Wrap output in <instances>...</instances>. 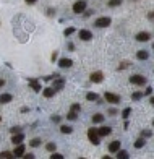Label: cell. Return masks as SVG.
<instances>
[{
    "label": "cell",
    "instance_id": "14",
    "mask_svg": "<svg viewBox=\"0 0 154 159\" xmlns=\"http://www.w3.org/2000/svg\"><path fill=\"white\" fill-rule=\"evenodd\" d=\"M23 140H25V135H23V133L20 132V133H15V135L12 137V143L20 144V143H23Z\"/></svg>",
    "mask_w": 154,
    "mask_h": 159
},
{
    "label": "cell",
    "instance_id": "15",
    "mask_svg": "<svg viewBox=\"0 0 154 159\" xmlns=\"http://www.w3.org/2000/svg\"><path fill=\"white\" fill-rule=\"evenodd\" d=\"M120 144H122V143H120L119 140H115V141H112V143L109 144V151H110V153H117L119 149H120Z\"/></svg>",
    "mask_w": 154,
    "mask_h": 159
},
{
    "label": "cell",
    "instance_id": "36",
    "mask_svg": "<svg viewBox=\"0 0 154 159\" xmlns=\"http://www.w3.org/2000/svg\"><path fill=\"white\" fill-rule=\"evenodd\" d=\"M141 135H144V137H151V132H149V130H144V132H141Z\"/></svg>",
    "mask_w": 154,
    "mask_h": 159
},
{
    "label": "cell",
    "instance_id": "8",
    "mask_svg": "<svg viewBox=\"0 0 154 159\" xmlns=\"http://www.w3.org/2000/svg\"><path fill=\"white\" fill-rule=\"evenodd\" d=\"M26 153V149H25V144H16V148H15V151H13V156L15 157H23V154Z\"/></svg>",
    "mask_w": 154,
    "mask_h": 159
},
{
    "label": "cell",
    "instance_id": "12",
    "mask_svg": "<svg viewBox=\"0 0 154 159\" xmlns=\"http://www.w3.org/2000/svg\"><path fill=\"white\" fill-rule=\"evenodd\" d=\"M59 65H60L62 68H70V67L73 65V60H72V59H60V60H59Z\"/></svg>",
    "mask_w": 154,
    "mask_h": 159
},
{
    "label": "cell",
    "instance_id": "23",
    "mask_svg": "<svg viewBox=\"0 0 154 159\" xmlns=\"http://www.w3.org/2000/svg\"><path fill=\"white\" fill-rule=\"evenodd\" d=\"M76 117H78V112L70 110V112H68V115H67V119H68V120H76Z\"/></svg>",
    "mask_w": 154,
    "mask_h": 159
},
{
    "label": "cell",
    "instance_id": "39",
    "mask_svg": "<svg viewBox=\"0 0 154 159\" xmlns=\"http://www.w3.org/2000/svg\"><path fill=\"white\" fill-rule=\"evenodd\" d=\"M149 20H154V12H149V15H148Z\"/></svg>",
    "mask_w": 154,
    "mask_h": 159
},
{
    "label": "cell",
    "instance_id": "37",
    "mask_svg": "<svg viewBox=\"0 0 154 159\" xmlns=\"http://www.w3.org/2000/svg\"><path fill=\"white\" fill-rule=\"evenodd\" d=\"M52 120H54V122H57V123H59V122H60V117H59V115H54V117H52Z\"/></svg>",
    "mask_w": 154,
    "mask_h": 159
},
{
    "label": "cell",
    "instance_id": "34",
    "mask_svg": "<svg viewBox=\"0 0 154 159\" xmlns=\"http://www.w3.org/2000/svg\"><path fill=\"white\" fill-rule=\"evenodd\" d=\"M80 109H81L80 104H73V106H72V110H75V112H80Z\"/></svg>",
    "mask_w": 154,
    "mask_h": 159
},
{
    "label": "cell",
    "instance_id": "4",
    "mask_svg": "<svg viewBox=\"0 0 154 159\" xmlns=\"http://www.w3.org/2000/svg\"><path fill=\"white\" fill-rule=\"evenodd\" d=\"M86 10V0H78L73 3V13H83Z\"/></svg>",
    "mask_w": 154,
    "mask_h": 159
},
{
    "label": "cell",
    "instance_id": "46",
    "mask_svg": "<svg viewBox=\"0 0 154 159\" xmlns=\"http://www.w3.org/2000/svg\"><path fill=\"white\" fill-rule=\"evenodd\" d=\"M0 120H2V119H0Z\"/></svg>",
    "mask_w": 154,
    "mask_h": 159
},
{
    "label": "cell",
    "instance_id": "7",
    "mask_svg": "<svg viewBox=\"0 0 154 159\" xmlns=\"http://www.w3.org/2000/svg\"><path fill=\"white\" fill-rule=\"evenodd\" d=\"M80 39L85 41V42H88V41L92 39V32L88 31V29H81V31H80Z\"/></svg>",
    "mask_w": 154,
    "mask_h": 159
},
{
    "label": "cell",
    "instance_id": "33",
    "mask_svg": "<svg viewBox=\"0 0 154 159\" xmlns=\"http://www.w3.org/2000/svg\"><path fill=\"white\" fill-rule=\"evenodd\" d=\"M23 157H25V159H34V154H32V153H25V154H23Z\"/></svg>",
    "mask_w": 154,
    "mask_h": 159
},
{
    "label": "cell",
    "instance_id": "17",
    "mask_svg": "<svg viewBox=\"0 0 154 159\" xmlns=\"http://www.w3.org/2000/svg\"><path fill=\"white\" fill-rule=\"evenodd\" d=\"M42 94H44L45 97H52V96L55 94V90H54V88H45V90L42 91Z\"/></svg>",
    "mask_w": 154,
    "mask_h": 159
},
{
    "label": "cell",
    "instance_id": "32",
    "mask_svg": "<svg viewBox=\"0 0 154 159\" xmlns=\"http://www.w3.org/2000/svg\"><path fill=\"white\" fill-rule=\"evenodd\" d=\"M50 159H63V156H62V154H59V153H52Z\"/></svg>",
    "mask_w": 154,
    "mask_h": 159
},
{
    "label": "cell",
    "instance_id": "28",
    "mask_svg": "<svg viewBox=\"0 0 154 159\" xmlns=\"http://www.w3.org/2000/svg\"><path fill=\"white\" fill-rule=\"evenodd\" d=\"M122 0H109V7H119Z\"/></svg>",
    "mask_w": 154,
    "mask_h": 159
},
{
    "label": "cell",
    "instance_id": "9",
    "mask_svg": "<svg viewBox=\"0 0 154 159\" xmlns=\"http://www.w3.org/2000/svg\"><path fill=\"white\" fill-rule=\"evenodd\" d=\"M89 78H91L92 83H101L102 78H104V75H102V72H94V73H91Z\"/></svg>",
    "mask_w": 154,
    "mask_h": 159
},
{
    "label": "cell",
    "instance_id": "41",
    "mask_svg": "<svg viewBox=\"0 0 154 159\" xmlns=\"http://www.w3.org/2000/svg\"><path fill=\"white\" fill-rule=\"evenodd\" d=\"M54 60H57V52L52 54V62H54Z\"/></svg>",
    "mask_w": 154,
    "mask_h": 159
},
{
    "label": "cell",
    "instance_id": "1",
    "mask_svg": "<svg viewBox=\"0 0 154 159\" xmlns=\"http://www.w3.org/2000/svg\"><path fill=\"white\" fill-rule=\"evenodd\" d=\"M88 138H89V141L92 144H99L101 143V137H99V133H97V128H89L88 130Z\"/></svg>",
    "mask_w": 154,
    "mask_h": 159
},
{
    "label": "cell",
    "instance_id": "11",
    "mask_svg": "<svg viewBox=\"0 0 154 159\" xmlns=\"http://www.w3.org/2000/svg\"><path fill=\"white\" fill-rule=\"evenodd\" d=\"M13 101V96L8 94V93H3V94H0V104H8V102Z\"/></svg>",
    "mask_w": 154,
    "mask_h": 159
},
{
    "label": "cell",
    "instance_id": "26",
    "mask_svg": "<svg viewBox=\"0 0 154 159\" xmlns=\"http://www.w3.org/2000/svg\"><path fill=\"white\" fill-rule=\"evenodd\" d=\"M130 114H132V109H130V107H127V109H125V110L122 112V117H123L125 120H127L128 117H130Z\"/></svg>",
    "mask_w": 154,
    "mask_h": 159
},
{
    "label": "cell",
    "instance_id": "45",
    "mask_svg": "<svg viewBox=\"0 0 154 159\" xmlns=\"http://www.w3.org/2000/svg\"><path fill=\"white\" fill-rule=\"evenodd\" d=\"M152 125H154V122H152Z\"/></svg>",
    "mask_w": 154,
    "mask_h": 159
},
{
    "label": "cell",
    "instance_id": "35",
    "mask_svg": "<svg viewBox=\"0 0 154 159\" xmlns=\"http://www.w3.org/2000/svg\"><path fill=\"white\" fill-rule=\"evenodd\" d=\"M10 132H12V135H15V133H20V127H13V128H10Z\"/></svg>",
    "mask_w": 154,
    "mask_h": 159
},
{
    "label": "cell",
    "instance_id": "38",
    "mask_svg": "<svg viewBox=\"0 0 154 159\" xmlns=\"http://www.w3.org/2000/svg\"><path fill=\"white\" fill-rule=\"evenodd\" d=\"M151 93H152V90H151V88H146V91H144V94H148V96H149V94H151Z\"/></svg>",
    "mask_w": 154,
    "mask_h": 159
},
{
    "label": "cell",
    "instance_id": "13",
    "mask_svg": "<svg viewBox=\"0 0 154 159\" xmlns=\"http://www.w3.org/2000/svg\"><path fill=\"white\" fill-rule=\"evenodd\" d=\"M97 133H99V137H109L112 133V128L110 127H101V128H97Z\"/></svg>",
    "mask_w": 154,
    "mask_h": 159
},
{
    "label": "cell",
    "instance_id": "30",
    "mask_svg": "<svg viewBox=\"0 0 154 159\" xmlns=\"http://www.w3.org/2000/svg\"><path fill=\"white\" fill-rule=\"evenodd\" d=\"M133 101H138V99H141V97H143V93L141 91H138V93H133Z\"/></svg>",
    "mask_w": 154,
    "mask_h": 159
},
{
    "label": "cell",
    "instance_id": "27",
    "mask_svg": "<svg viewBox=\"0 0 154 159\" xmlns=\"http://www.w3.org/2000/svg\"><path fill=\"white\" fill-rule=\"evenodd\" d=\"M29 144H31L32 148H37V146L41 144V140H39V138H34V140H31V143H29Z\"/></svg>",
    "mask_w": 154,
    "mask_h": 159
},
{
    "label": "cell",
    "instance_id": "24",
    "mask_svg": "<svg viewBox=\"0 0 154 159\" xmlns=\"http://www.w3.org/2000/svg\"><path fill=\"white\" fill-rule=\"evenodd\" d=\"M127 157H128V153L127 151H120V149L117 151V159H127Z\"/></svg>",
    "mask_w": 154,
    "mask_h": 159
},
{
    "label": "cell",
    "instance_id": "16",
    "mask_svg": "<svg viewBox=\"0 0 154 159\" xmlns=\"http://www.w3.org/2000/svg\"><path fill=\"white\" fill-rule=\"evenodd\" d=\"M63 85H65V80H63V78H60V80H55V83H54V86H52V88H54L55 91H59Z\"/></svg>",
    "mask_w": 154,
    "mask_h": 159
},
{
    "label": "cell",
    "instance_id": "22",
    "mask_svg": "<svg viewBox=\"0 0 154 159\" xmlns=\"http://www.w3.org/2000/svg\"><path fill=\"white\" fill-rule=\"evenodd\" d=\"M12 157H15V156H13V153H8V151L0 153V159H12Z\"/></svg>",
    "mask_w": 154,
    "mask_h": 159
},
{
    "label": "cell",
    "instance_id": "18",
    "mask_svg": "<svg viewBox=\"0 0 154 159\" xmlns=\"http://www.w3.org/2000/svg\"><path fill=\"white\" fill-rule=\"evenodd\" d=\"M136 57H138L139 60H146V59L149 57V54L146 52V50H138V54H136Z\"/></svg>",
    "mask_w": 154,
    "mask_h": 159
},
{
    "label": "cell",
    "instance_id": "2",
    "mask_svg": "<svg viewBox=\"0 0 154 159\" xmlns=\"http://www.w3.org/2000/svg\"><path fill=\"white\" fill-rule=\"evenodd\" d=\"M110 18L109 16H101V18H97V20L94 21V26L96 28H107V26H110Z\"/></svg>",
    "mask_w": 154,
    "mask_h": 159
},
{
    "label": "cell",
    "instance_id": "31",
    "mask_svg": "<svg viewBox=\"0 0 154 159\" xmlns=\"http://www.w3.org/2000/svg\"><path fill=\"white\" fill-rule=\"evenodd\" d=\"M45 148H47V151L54 153V151H55V143H49V144H47V146H45Z\"/></svg>",
    "mask_w": 154,
    "mask_h": 159
},
{
    "label": "cell",
    "instance_id": "5",
    "mask_svg": "<svg viewBox=\"0 0 154 159\" xmlns=\"http://www.w3.org/2000/svg\"><path fill=\"white\" fill-rule=\"evenodd\" d=\"M104 97H105L107 102H110V104H119L120 102V97L117 94H114V93H109V91L104 93Z\"/></svg>",
    "mask_w": 154,
    "mask_h": 159
},
{
    "label": "cell",
    "instance_id": "19",
    "mask_svg": "<svg viewBox=\"0 0 154 159\" xmlns=\"http://www.w3.org/2000/svg\"><path fill=\"white\" fill-rule=\"evenodd\" d=\"M92 122H94V123L104 122V115H102V114H94V117H92Z\"/></svg>",
    "mask_w": 154,
    "mask_h": 159
},
{
    "label": "cell",
    "instance_id": "6",
    "mask_svg": "<svg viewBox=\"0 0 154 159\" xmlns=\"http://www.w3.org/2000/svg\"><path fill=\"white\" fill-rule=\"evenodd\" d=\"M28 83H29V86H31L36 93L42 91V86H41V83L37 81V80H34V78H28Z\"/></svg>",
    "mask_w": 154,
    "mask_h": 159
},
{
    "label": "cell",
    "instance_id": "3",
    "mask_svg": "<svg viewBox=\"0 0 154 159\" xmlns=\"http://www.w3.org/2000/svg\"><path fill=\"white\" fill-rule=\"evenodd\" d=\"M130 83L136 85V86H143L144 83H146V78H144L143 75H133V76H130Z\"/></svg>",
    "mask_w": 154,
    "mask_h": 159
},
{
    "label": "cell",
    "instance_id": "40",
    "mask_svg": "<svg viewBox=\"0 0 154 159\" xmlns=\"http://www.w3.org/2000/svg\"><path fill=\"white\" fill-rule=\"evenodd\" d=\"M109 114H110V115H115V114H117V110H115V109H110Z\"/></svg>",
    "mask_w": 154,
    "mask_h": 159
},
{
    "label": "cell",
    "instance_id": "21",
    "mask_svg": "<svg viewBox=\"0 0 154 159\" xmlns=\"http://www.w3.org/2000/svg\"><path fill=\"white\" fill-rule=\"evenodd\" d=\"M144 144H146V141H144L143 138H138L136 141H135V148H136V149H139V148H143Z\"/></svg>",
    "mask_w": 154,
    "mask_h": 159
},
{
    "label": "cell",
    "instance_id": "10",
    "mask_svg": "<svg viewBox=\"0 0 154 159\" xmlns=\"http://www.w3.org/2000/svg\"><path fill=\"white\" fill-rule=\"evenodd\" d=\"M149 32H146V31H141V32H138L136 34V41H139V42H146V41H149Z\"/></svg>",
    "mask_w": 154,
    "mask_h": 159
},
{
    "label": "cell",
    "instance_id": "43",
    "mask_svg": "<svg viewBox=\"0 0 154 159\" xmlns=\"http://www.w3.org/2000/svg\"><path fill=\"white\" fill-rule=\"evenodd\" d=\"M3 85H5V80H0V88H2Z\"/></svg>",
    "mask_w": 154,
    "mask_h": 159
},
{
    "label": "cell",
    "instance_id": "20",
    "mask_svg": "<svg viewBox=\"0 0 154 159\" xmlns=\"http://www.w3.org/2000/svg\"><path fill=\"white\" fill-rule=\"evenodd\" d=\"M72 127H68V125H62V127H60V132H62L63 135H68V133H72Z\"/></svg>",
    "mask_w": 154,
    "mask_h": 159
},
{
    "label": "cell",
    "instance_id": "42",
    "mask_svg": "<svg viewBox=\"0 0 154 159\" xmlns=\"http://www.w3.org/2000/svg\"><path fill=\"white\" fill-rule=\"evenodd\" d=\"M26 3H34V2H37V0H25Z\"/></svg>",
    "mask_w": 154,
    "mask_h": 159
},
{
    "label": "cell",
    "instance_id": "44",
    "mask_svg": "<svg viewBox=\"0 0 154 159\" xmlns=\"http://www.w3.org/2000/svg\"><path fill=\"white\" fill-rule=\"evenodd\" d=\"M149 102H151V104H152V106H154V96H152V97H151V99H149Z\"/></svg>",
    "mask_w": 154,
    "mask_h": 159
},
{
    "label": "cell",
    "instance_id": "29",
    "mask_svg": "<svg viewBox=\"0 0 154 159\" xmlns=\"http://www.w3.org/2000/svg\"><path fill=\"white\" fill-rule=\"evenodd\" d=\"M75 31H76V29H75V28H72V26H70V28H67V29H65V32H63V34H65V36H72V34H73Z\"/></svg>",
    "mask_w": 154,
    "mask_h": 159
},
{
    "label": "cell",
    "instance_id": "25",
    "mask_svg": "<svg viewBox=\"0 0 154 159\" xmlns=\"http://www.w3.org/2000/svg\"><path fill=\"white\" fill-rule=\"evenodd\" d=\"M86 99H88V101H96V99H97V94H96V93H88V94H86Z\"/></svg>",
    "mask_w": 154,
    "mask_h": 159
}]
</instances>
